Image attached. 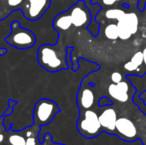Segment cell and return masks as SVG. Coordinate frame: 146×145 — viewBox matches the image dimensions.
Masks as SVG:
<instances>
[{
	"label": "cell",
	"mask_w": 146,
	"mask_h": 145,
	"mask_svg": "<svg viewBox=\"0 0 146 145\" xmlns=\"http://www.w3.org/2000/svg\"><path fill=\"white\" fill-rule=\"evenodd\" d=\"M42 145H64L61 144H56L52 142V138L50 133H46L44 137V141L42 143Z\"/></svg>",
	"instance_id": "cell-22"
},
{
	"label": "cell",
	"mask_w": 146,
	"mask_h": 145,
	"mask_svg": "<svg viewBox=\"0 0 146 145\" xmlns=\"http://www.w3.org/2000/svg\"><path fill=\"white\" fill-rule=\"evenodd\" d=\"M38 64L46 71L55 73L62 69H68L66 63V52L57 48V45L44 44L37 51Z\"/></svg>",
	"instance_id": "cell-1"
},
{
	"label": "cell",
	"mask_w": 146,
	"mask_h": 145,
	"mask_svg": "<svg viewBox=\"0 0 146 145\" xmlns=\"http://www.w3.org/2000/svg\"><path fill=\"white\" fill-rule=\"evenodd\" d=\"M39 126L33 124L32 126L23 129L26 136V145H42L39 140Z\"/></svg>",
	"instance_id": "cell-12"
},
{
	"label": "cell",
	"mask_w": 146,
	"mask_h": 145,
	"mask_svg": "<svg viewBox=\"0 0 146 145\" xmlns=\"http://www.w3.org/2000/svg\"><path fill=\"white\" fill-rule=\"evenodd\" d=\"M4 145H8V144H4Z\"/></svg>",
	"instance_id": "cell-27"
},
{
	"label": "cell",
	"mask_w": 146,
	"mask_h": 145,
	"mask_svg": "<svg viewBox=\"0 0 146 145\" xmlns=\"http://www.w3.org/2000/svg\"><path fill=\"white\" fill-rule=\"evenodd\" d=\"M24 130L13 131L9 129L6 133V144L8 145H26Z\"/></svg>",
	"instance_id": "cell-13"
},
{
	"label": "cell",
	"mask_w": 146,
	"mask_h": 145,
	"mask_svg": "<svg viewBox=\"0 0 146 145\" xmlns=\"http://www.w3.org/2000/svg\"><path fill=\"white\" fill-rule=\"evenodd\" d=\"M8 52V50L5 48H0V56H3Z\"/></svg>",
	"instance_id": "cell-25"
},
{
	"label": "cell",
	"mask_w": 146,
	"mask_h": 145,
	"mask_svg": "<svg viewBox=\"0 0 146 145\" xmlns=\"http://www.w3.org/2000/svg\"><path fill=\"white\" fill-rule=\"evenodd\" d=\"M143 55H144V62L146 64V48L143 50Z\"/></svg>",
	"instance_id": "cell-26"
},
{
	"label": "cell",
	"mask_w": 146,
	"mask_h": 145,
	"mask_svg": "<svg viewBox=\"0 0 146 145\" xmlns=\"http://www.w3.org/2000/svg\"><path fill=\"white\" fill-rule=\"evenodd\" d=\"M115 130L121 138L129 142L133 141L138 134V130L134 123L126 117L117 119Z\"/></svg>",
	"instance_id": "cell-6"
},
{
	"label": "cell",
	"mask_w": 146,
	"mask_h": 145,
	"mask_svg": "<svg viewBox=\"0 0 146 145\" xmlns=\"http://www.w3.org/2000/svg\"><path fill=\"white\" fill-rule=\"evenodd\" d=\"M10 46L18 50H27L36 44L35 33L28 28L21 26V22L14 21L10 24V33L4 38Z\"/></svg>",
	"instance_id": "cell-2"
},
{
	"label": "cell",
	"mask_w": 146,
	"mask_h": 145,
	"mask_svg": "<svg viewBox=\"0 0 146 145\" xmlns=\"http://www.w3.org/2000/svg\"><path fill=\"white\" fill-rule=\"evenodd\" d=\"M8 104H9V107L8 109H6V111L3 113V115L6 117V116H9L13 114V108L17 104V102L16 101H14L12 99H9L8 100Z\"/></svg>",
	"instance_id": "cell-21"
},
{
	"label": "cell",
	"mask_w": 146,
	"mask_h": 145,
	"mask_svg": "<svg viewBox=\"0 0 146 145\" xmlns=\"http://www.w3.org/2000/svg\"><path fill=\"white\" fill-rule=\"evenodd\" d=\"M110 96L120 103H126L129 99V85L126 81H121L117 84H111L108 88Z\"/></svg>",
	"instance_id": "cell-8"
},
{
	"label": "cell",
	"mask_w": 146,
	"mask_h": 145,
	"mask_svg": "<svg viewBox=\"0 0 146 145\" xmlns=\"http://www.w3.org/2000/svg\"><path fill=\"white\" fill-rule=\"evenodd\" d=\"M24 0H0L1 8L6 9L8 15L14 11L21 9Z\"/></svg>",
	"instance_id": "cell-16"
},
{
	"label": "cell",
	"mask_w": 146,
	"mask_h": 145,
	"mask_svg": "<svg viewBox=\"0 0 146 145\" xmlns=\"http://www.w3.org/2000/svg\"><path fill=\"white\" fill-rule=\"evenodd\" d=\"M117 26H118V30H119V38L122 40L129 39L131 38V36L133 35L131 33V32L121 21L117 22Z\"/></svg>",
	"instance_id": "cell-19"
},
{
	"label": "cell",
	"mask_w": 146,
	"mask_h": 145,
	"mask_svg": "<svg viewBox=\"0 0 146 145\" xmlns=\"http://www.w3.org/2000/svg\"><path fill=\"white\" fill-rule=\"evenodd\" d=\"M101 126L109 132H112L115 130L116 121H117V114L114 109H105L99 116H98Z\"/></svg>",
	"instance_id": "cell-9"
},
{
	"label": "cell",
	"mask_w": 146,
	"mask_h": 145,
	"mask_svg": "<svg viewBox=\"0 0 146 145\" xmlns=\"http://www.w3.org/2000/svg\"><path fill=\"white\" fill-rule=\"evenodd\" d=\"M118 0H103V3L106 5H112Z\"/></svg>",
	"instance_id": "cell-24"
},
{
	"label": "cell",
	"mask_w": 146,
	"mask_h": 145,
	"mask_svg": "<svg viewBox=\"0 0 146 145\" xmlns=\"http://www.w3.org/2000/svg\"><path fill=\"white\" fill-rule=\"evenodd\" d=\"M104 35L110 40H115L119 38V30L117 24L110 23L104 29Z\"/></svg>",
	"instance_id": "cell-17"
},
{
	"label": "cell",
	"mask_w": 146,
	"mask_h": 145,
	"mask_svg": "<svg viewBox=\"0 0 146 145\" xmlns=\"http://www.w3.org/2000/svg\"><path fill=\"white\" fill-rule=\"evenodd\" d=\"M125 14L126 13L122 9H108L105 12V17L107 19H110V20H117L119 21L123 18Z\"/></svg>",
	"instance_id": "cell-18"
},
{
	"label": "cell",
	"mask_w": 146,
	"mask_h": 145,
	"mask_svg": "<svg viewBox=\"0 0 146 145\" xmlns=\"http://www.w3.org/2000/svg\"><path fill=\"white\" fill-rule=\"evenodd\" d=\"M102 126L98 119V115L92 110H86L84 118L77 122V129L79 132L86 138L97 137Z\"/></svg>",
	"instance_id": "cell-4"
},
{
	"label": "cell",
	"mask_w": 146,
	"mask_h": 145,
	"mask_svg": "<svg viewBox=\"0 0 146 145\" xmlns=\"http://www.w3.org/2000/svg\"><path fill=\"white\" fill-rule=\"evenodd\" d=\"M73 25L75 27H80L86 25L90 21V13L85 6L83 1H79L71 7L69 11Z\"/></svg>",
	"instance_id": "cell-7"
},
{
	"label": "cell",
	"mask_w": 146,
	"mask_h": 145,
	"mask_svg": "<svg viewBox=\"0 0 146 145\" xmlns=\"http://www.w3.org/2000/svg\"><path fill=\"white\" fill-rule=\"evenodd\" d=\"M121 21L130 32L132 34H135L139 29V18L138 15L132 12V13H126L123 18L119 21Z\"/></svg>",
	"instance_id": "cell-14"
},
{
	"label": "cell",
	"mask_w": 146,
	"mask_h": 145,
	"mask_svg": "<svg viewBox=\"0 0 146 145\" xmlns=\"http://www.w3.org/2000/svg\"><path fill=\"white\" fill-rule=\"evenodd\" d=\"M60 112V108L53 100L42 98L38 100L33 109V124L41 127L50 124L57 113Z\"/></svg>",
	"instance_id": "cell-3"
},
{
	"label": "cell",
	"mask_w": 146,
	"mask_h": 145,
	"mask_svg": "<svg viewBox=\"0 0 146 145\" xmlns=\"http://www.w3.org/2000/svg\"><path fill=\"white\" fill-rule=\"evenodd\" d=\"M50 4L51 0H24L21 10L27 20L35 21L44 15Z\"/></svg>",
	"instance_id": "cell-5"
},
{
	"label": "cell",
	"mask_w": 146,
	"mask_h": 145,
	"mask_svg": "<svg viewBox=\"0 0 146 145\" xmlns=\"http://www.w3.org/2000/svg\"><path fill=\"white\" fill-rule=\"evenodd\" d=\"M95 101V96L92 90L84 89L79 92L78 95V104L84 109H89L92 107Z\"/></svg>",
	"instance_id": "cell-11"
},
{
	"label": "cell",
	"mask_w": 146,
	"mask_h": 145,
	"mask_svg": "<svg viewBox=\"0 0 146 145\" xmlns=\"http://www.w3.org/2000/svg\"><path fill=\"white\" fill-rule=\"evenodd\" d=\"M143 62H144L143 52L138 51L133 55L132 59L124 65V68L127 71H134V70L138 69V68L139 66H141V64Z\"/></svg>",
	"instance_id": "cell-15"
},
{
	"label": "cell",
	"mask_w": 146,
	"mask_h": 145,
	"mask_svg": "<svg viewBox=\"0 0 146 145\" xmlns=\"http://www.w3.org/2000/svg\"><path fill=\"white\" fill-rule=\"evenodd\" d=\"M4 119L5 116L3 115L0 116V145H4L6 144V133L7 130L4 126Z\"/></svg>",
	"instance_id": "cell-20"
},
{
	"label": "cell",
	"mask_w": 146,
	"mask_h": 145,
	"mask_svg": "<svg viewBox=\"0 0 146 145\" xmlns=\"http://www.w3.org/2000/svg\"><path fill=\"white\" fill-rule=\"evenodd\" d=\"M72 25L73 22L71 16L68 12L58 14L53 21V26L56 31H67Z\"/></svg>",
	"instance_id": "cell-10"
},
{
	"label": "cell",
	"mask_w": 146,
	"mask_h": 145,
	"mask_svg": "<svg viewBox=\"0 0 146 145\" xmlns=\"http://www.w3.org/2000/svg\"><path fill=\"white\" fill-rule=\"evenodd\" d=\"M111 80L115 84H117V83L122 81V75H121V73H119V72H114L111 74Z\"/></svg>",
	"instance_id": "cell-23"
}]
</instances>
